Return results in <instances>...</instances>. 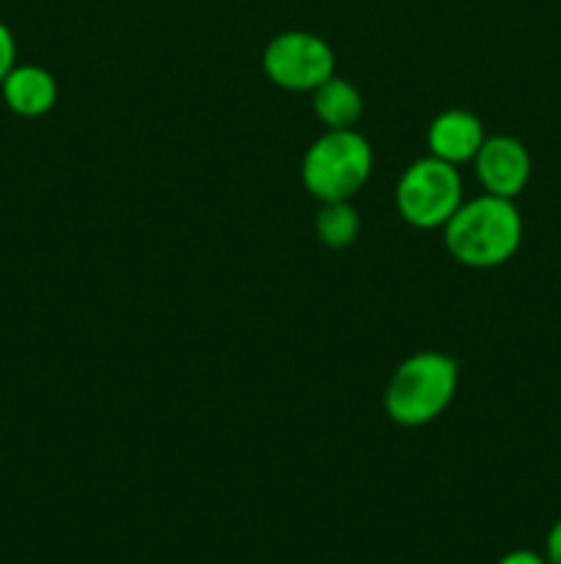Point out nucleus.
Segmentation results:
<instances>
[{
  "label": "nucleus",
  "mask_w": 561,
  "mask_h": 564,
  "mask_svg": "<svg viewBox=\"0 0 561 564\" xmlns=\"http://www.w3.org/2000/svg\"><path fill=\"white\" fill-rule=\"evenodd\" d=\"M446 251L473 270L501 268L522 242V218L515 198L493 193L462 202L443 226Z\"/></svg>",
  "instance_id": "obj_1"
},
{
  "label": "nucleus",
  "mask_w": 561,
  "mask_h": 564,
  "mask_svg": "<svg viewBox=\"0 0 561 564\" xmlns=\"http://www.w3.org/2000/svg\"><path fill=\"white\" fill-rule=\"evenodd\" d=\"M460 386V364L438 350L413 352L391 375L383 408L399 427H424L451 405Z\"/></svg>",
  "instance_id": "obj_2"
},
{
  "label": "nucleus",
  "mask_w": 561,
  "mask_h": 564,
  "mask_svg": "<svg viewBox=\"0 0 561 564\" xmlns=\"http://www.w3.org/2000/svg\"><path fill=\"white\" fill-rule=\"evenodd\" d=\"M374 169L372 143L355 130H328L306 149L300 176L306 191L322 202L352 198L369 182Z\"/></svg>",
  "instance_id": "obj_3"
},
{
  "label": "nucleus",
  "mask_w": 561,
  "mask_h": 564,
  "mask_svg": "<svg viewBox=\"0 0 561 564\" xmlns=\"http://www.w3.org/2000/svg\"><path fill=\"white\" fill-rule=\"evenodd\" d=\"M462 204V176L446 160H416L396 182V209L416 229H443Z\"/></svg>",
  "instance_id": "obj_4"
},
{
  "label": "nucleus",
  "mask_w": 561,
  "mask_h": 564,
  "mask_svg": "<svg viewBox=\"0 0 561 564\" xmlns=\"http://www.w3.org/2000/svg\"><path fill=\"white\" fill-rule=\"evenodd\" d=\"M264 75L286 91H314L336 75L333 47L311 31H284L273 36L262 55Z\"/></svg>",
  "instance_id": "obj_5"
},
{
  "label": "nucleus",
  "mask_w": 561,
  "mask_h": 564,
  "mask_svg": "<svg viewBox=\"0 0 561 564\" xmlns=\"http://www.w3.org/2000/svg\"><path fill=\"white\" fill-rule=\"evenodd\" d=\"M473 169H476L484 193L517 198L531 182L534 165L526 143L512 135H490L484 138L482 149L473 158Z\"/></svg>",
  "instance_id": "obj_6"
},
{
  "label": "nucleus",
  "mask_w": 561,
  "mask_h": 564,
  "mask_svg": "<svg viewBox=\"0 0 561 564\" xmlns=\"http://www.w3.org/2000/svg\"><path fill=\"white\" fill-rule=\"evenodd\" d=\"M484 124L476 113L465 108H449L432 119L427 130V149L432 158L451 165L473 163L484 143Z\"/></svg>",
  "instance_id": "obj_7"
},
{
  "label": "nucleus",
  "mask_w": 561,
  "mask_h": 564,
  "mask_svg": "<svg viewBox=\"0 0 561 564\" xmlns=\"http://www.w3.org/2000/svg\"><path fill=\"white\" fill-rule=\"evenodd\" d=\"M0 94L11 113L22 119H38V116H47L58 102V83L44 66L16 64L0 83Z\"/></svg>",
  "instance_id": "obj_8"
},
{
  "label": "nucleus",
  "mask_w": 561,
  "mask_h": 564,
  "mask_svg": "<svg viewBox=\"0 0 561 564\" xmlns=\"http://www.w3.org/2000/svg\"><path fill=\"white\" fill-rule=\"evenodd\" d=\"M311 94L314 113L328 130H346V127H355L358 119H361L363 97L355 83L333 75L322 86L314 88Z\"/></svg>",
  "instance_id": "obj_9"
},
{
  "label": "nucleus",
  "mask_w": 561,
  "mask_h": 564,
  "mask_svg": "<svg viewBox=\"0 0 561 564\" xmlns=\"http://www.w3.org/2000/svg\"><path fill=\"white\" fill-rule=\"evenodd\" d=\"M314 231H317L322 246L350 248L361 235V215L352 207L350 198H344V202H322L317 218H314Z\"/></svg>",
  "instance_id": "obj_10"
},
{
  "label": "nucleus",
  "mask_w": 561,
  "mask_h": 564,
  "mask_svg": "<svg viewBox=\"0 0 561 564\" xmlns=\"http://www.w3.org/2000/svg\"><path fill=\"white\" fill-rule=\"evenodd\" d=\"M16 66V39L11 28L0 20V83L6 80L11 69Z\"/></svg>",
  "instance_id": "obj_11"
},
{
  "label": "nucleus",
  "mask_w": 561,
  "mask_h": 564,
  "mask_svg": "<svg viewBox=\"0 0 561 564\" xmlns=\"http://www.w3.org/2000/svg\"><path fill=\"white\" fill-rule=\"evenodd\" d=\"M544 560L548 564H561V518L550 527L548 538H544Z\"/></svg>",
  "instance_id": "obj_12"
},
{
  "label": "nucleus",
  "mask_w": 561,
  "mask_h": 564,
  "mask_svg": "<svg viewBox=\"0 0 561 564\" xmlns=\"http://www.w3.org/2000/svg\"><path fill=\"white\" fill-rule=\"evenodd\" d=\"M495 564H548V560H544V554H537V551L517 549V551H509V554L501 556Z\"/></svg>",
  "instance_id": "obj_13"
}]
</instances>
